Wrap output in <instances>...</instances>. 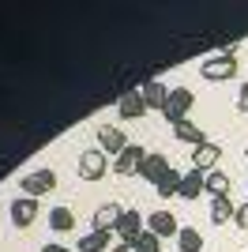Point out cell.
<instances>
[{"instance_id":"28","label":"cell","mask_w":248,"mask_h":252,"mask_svg":"<svg viewBox=\"0 0 248 252\" xmlns=\"http://www.w3.org/2000/svg\"><path fill=\"white\" fill-rule=\"evenodd\" d=\"M245 158H248V147H245Z\"/></svg>"},{"instance_id":"26","label":"cell","mask_w":248,"mask_h":252,"mask_svg":"<svg viewBox=\"0 0 248 252\" xmlns=\"http://www.w3.org/2000/svg\"><path fill=\"white\" fill-rule=\"evenodd\" d=\"M41 252H72V249H64V245H57V241H45V245H41Z\"/></svg>"},{"instance_id":"4","label":"cell","mask_w":248,"mask_h":252,"mask_svg":"<svg viewBox=\"0 0 248 252\" xmlns=\"http://www.w3.org/2000/svg\"><path fill=\"white\" fill-rule=\"evenodd\" d=\"M192 105H196V94H192L188 87H173V91H169V105H165L162 117L169 121V125H177V121H185V113L192 109Z\"/></svg>"},{"instance_id":"5","label":"cell","mask_w":248,"mask_h":252,"mask_svg":"<svg viewBox=\"0 0 248 252\" xmlns=\"http://www.w3.org/2000/svg\"><path fill=\"white\" fill-rule=\"evenodd\" d=\"M143 158H147V151L139 147V143H128V147L113 158V173H117V177H132V173H139Z\"/></svg>"},{"instance_id":"1","label":"cell","mask_w":248,"mask_h":252,"mask_svg":"<svg viewBox=\"0 0 248 252\" xmlns=\"http://www.w3.org/2000/svg\"><path fill=\"white\" fill-rule=\"evenodd\" d=\"M199 75H203L207 83H226V79H233V75H237V61H233V49L207 57V61L199 64Z\"/></svg>"},{"instance_id":"19","label":"cell","mask_w":248,"mask_h":252,"mask_svg":"<svg viewBox=\"0 0 248 252\" xmlns=\"http://www.w3.org/2000/svg\"><path fill=\"white\" fill-rule=\"evenodd\" d=\"M181 181H185V173H177L173 166L165 169V177L155 185V192L162 196V200H169V196H181Z\"/></svg>"},{"instance_id":"3","label":"cell","mask_w":248,"mask_h":252,"mask_svg":"<svg viewBox=\"0 0 248 252\" xmlns=\"http://www.w3.org/2000/svg\"><path fill=\"white\" fill-rule=\"evenodd\" d=\"M61 185L57 181V169H34V173H27V177L19 181L23 196H31V200H38V196H45V192H53Z\"/></svg>"},{"instance_id":"23","label":"cell","mask_w":248,"mask_h":252,"mask_svg":"<svg viewBox=\"0 0 248 252\" xmlns=\"http://www.w3.org/2000/svg\"><path fill=\"white\" fill-rule=\"evenodd\" d=\"M207 192H211V200H215V196H229V177L222 169H211V173H207Z\"/></svg>"},{"instance_id":"21","label":"cell","mask_w":248,"mask_h":252,"mask_svg":"<svg viewBox=\"0 0 248 252\" xmlns=\"http://www.w3.org/2000/svg\"><path fill=\"white\" fill-rule=\"evenodd\" d=\"M75 226V215H72V207H53L49 211V230H57V233H68Z\"/></svg>"},{"instance_id":"14","label":"cell","mask_w":248,"mask_h":252,"mask_svg":"<svg viewBox=\"0 0 248 252\" xmlns=\"http://www.w3.org/2000/svg\"><path fill=\"white\" fill-rule=\"evenodd\" d=\"M121 215H124L121 203H102V207L94 211V230L113 233V230H117V222H121Z\"/></svg>"},{"instance_id":"18","label":"cell","mask_w":248,"mask_h":252,"mask_svg":"<svg viewBox=\"0 0 248 252\" xmlns=\"http://www.w3.org/2000/svg\"><path fill=\"white\" fill-rule=\"evenodd\" d=\"M128 252H162V237H155L151 230H143L139 237H132V241H121Z\"/></svg>"},{"instance_id":"12","label":"cell","mask_w":248,"mask_h":252,"mask_svg":"<svg viewBox=\"0 0 248 252\" xmlns=\"http://www.w3.org/2000/svg\"><path fill=\"white\" fill-rule=\"evenodd\" d=\"M143 230H147V219H143V215H139V211H124L113 233L121 237V241H132V237H139Z\"/></svg>"},{"instance_id":"24","label":"cell","mask_w":248,"mask_h":252,"mask_svg":"<svg viewBox=\"0 0 248 252\" xmlns=\"http://www.w3.org/2000/svg\"><path fill=\"white\" fill-rule=\"evenodd\" d=\"M233 226H237V230H248V203H241V207H237V215H233Z\"/></svg>"},{"instance_id":"22","label":"cell","mask_w":248,"mask_h":252,"mask_svg":"<svg viewBox=\"0 0 248 252\" xmlns=\"http://www.w3.org/2000/svg\"><path fill=\"white\" fill-rule=\"evenodd\" d=\"M177 249H181V252H203V237H199V230L181 226V233H177Z\"/></svg>"},{"instance_id":"15","label":"cell","mask_w":248,"mask_h":252,"mask_svg":"<svg viewBox=\"0 0 248 252\" xmlns=\"http://www.w3.org/2000/svg\"><path fill=\"white\" fill-rule=\"evenodd\" d=\"M199 192H207V173H199V169H188L185 181H181V200H196Z\"/></svg>"},{"instance_id":"25","label":"cell","mask_w":248,"mask_h":252,"mask_svg":"<svg viewBox=\"0 0 248 252\" xmlns=\"http://www.w3.org/2000/svg\"><path fill=\"white\" fill-rule=\"evenodd\" d=\"M237 109H241V113H248V79L241 83V91H237Z\"/></svg>"},{"instance_id":"2","label":"cell","mask_w":248,"mask_h":252,"mask_svg":"<svg viewBox=\"0 0 248 252\" xmlns=\"http://www.w3.org/2000/svg\"><path fill=\"white\" fill-rule=\"evenodd\" d=\"M75 169H79V181H102L105 169H109V155L102 147H91L79 155V166Z\"/></svg>"},{"instance_id":"11","label":"cell","mask_w":248,"mask_h":252,"mask_svg":"<svg viewBox=\"0 0 248 252\" xmlns=\"http://www.w3.org/2000/svg\"><path fill=\"white\" fill-rule=\"evenodd\" d=\"M218 158H222V147L207 139L203 147H196V151H192V169H199V173H211V169L218 166Z\"/></svg>"},{"instance_id":"17","label":"cell","mask_w":248,"mask_h":252,"mask_svg":"<svg viewBox=\"0 0 248 252\" xmlns=\"http://www.w3.org/2000/svg\"><path fill=\"white\" fill-rule=\"evenodd\" d=\"M173 136L181 139V143H192V147H203V143H207V136H203V132H199L196 125H192V121H188V117H185V121H177V125H173Z\"/></svg>"},{"instance_id":"16","label":"cell","mask_w":248,"mask_h":252,"mask_svg":"<svg viewBox=\"0 0 248 252\" xmlns=\"http://www.w3.org/2000/svg\"><path fill=\"white\" fill-rule=\"evenodd\" d=\"M233 215H237V203L229 200V196H215V200H211V222H215V226H226Z\"/></svg>"},{"instance_id":"13","label":"cell","mask_w":248,"mask_h":252,"mask_svg":"<svg viewBox=\"0 0 248 252\" xmlns=\"http://www.w3.org/2000/svg\"><path fill=\"white\" fill-rule=\"evenodd\" d=\"M165 169H169V158L165 155H158V151H147V158H143V166H139V177L143 181H162L165 177Z\"/></svg>"},{"instance_id":"27","label":"cell","mask_w":248,"mask_h":252,"mask_svg":"<svg viewBox=\"0 0 248 252\" xmlns=\"http://www.w3.org/2000/svg\"><path fill=\"white\" fill-rule=\"evenodd\" d=\"M109 252H128V249H124V245H117V249H109Z\"/></svg>"},{"instance_id":"10","label":"cell","mask_w":248,"mask_h":252,"mask_svg":"<svg viewBox=\"0 0 248 252\" xmlns=\"http://www.w3.org/2000/svg\"><path fill=\"white\" fill-rule=\"evenodd\" d=\"M98 147H102L105 155L117 158L124 147H128V136H124L121 128H113V125H102V128H98Z\"/></svg>"},{"instance_id":"7","label":"cell","mask_w":248,"mask_h":252,"mask_svg":"<svg viewBox=\"0 0 248 252\" xmlns=\"http://www.w3.org/2000/svg\"><path fill=\"white\" fill-rule=\"evenodd\" d=\"M147 230L155 233V237H177L181 226H177L173 211H151V215H147Z\"/></svg>"},{"instance_id":"9","label":"cell","mask_w":248,"mask_h":252,"mask_svg":"<svg viewBox=\"0 0 248 252\" xmlns=\"http://www.w3.org/2000/svg\"><path fill=\"white\" fill-rule=\"evenodd\" d=\"M143 102H147V109H158V113H165V105H169V91L173 87H165V83H158V79H147L143 87Z\"/></svg>"},{"instance_id":"6","label":"cell","mask_w":248,"mask_h":252,"mask_svg":"<svg viewBox=\"0 0 248 252\" xmlns=\"http://www.w3.org/2000/svg\"><path fill=\"white\" fill-rule=\"evenodd\" d=\"M38 215H41V207H38V200H31V196H23V200L11 203V226H15V230L34 226V222H38Z\"/></svg>"},{"instance_id":"8","label":"cell","mask_w":248,"mask_h":252,"mask_svg":"<svg viewBox=\"0 0 248 252\" xmlns=\"http://www.w3.org/2000/svg\"><path fill=\"white\" fill-rule=\"evenodd\" d=\"M117 113L124 117V121H139V117H147V102H143V91L135 87V91H124L121 102H117Z\"/></svg>"},{"instance_id":"20","label":"cell","mask_w":248,"mask_h":252,"mask_svg":"<svg viewBox=\"0 0 248 252\" xmlns=\"http://www.w3.org/2000/svg\"><path fill=\"white\" fill-rule=\"evenodd\" d=\"M109 237L105 230H91L87 237H79V252H109Z\"/></svg>"}]
</instances>
